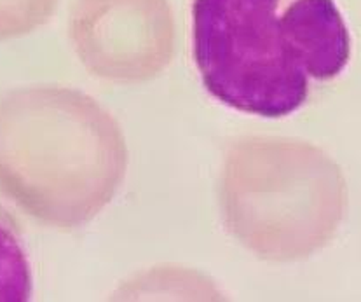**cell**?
I'll return each mask as SVG.
<instances>
[{"label": "cell", "mask_w": 361, "mask_h": 302, "mask_svg": "<svg viewBox=\"0 0 361 302\" xmlns=\"http://www.w3.org/2000/svg\"><path fill=\"white\" fill-rule=\"evenodd\" d=\"M286 2L194 0V61L213 98L264 119L304 105L309 77L290 40Z\"/></svg>", "instance_id": "obj_1"}, {"label": "cell", "mask_w": 361, "mask_h": 302, "mask_svg": "<svg viewBox=\"0 0 361 302\" xmlns=\"http://www.w3.org/2000/svg\"><path fill=\"white\" fill-rule=\"evenodd\" d=\"M286 21L293 51L307 77L331 80L348 68L353 40L337 0H288Z\"/></svg>", "instance_id": "obj_2"}, {"label": "cell", "mask_w": 361, "mask_h": 302, "mask_svg": "<svg viewBox=\"0 0 361 302\" xmlns=\"http://www.w3.org/2000/svg\"><path fill=\"white\" fill-rule=\"evenodd\" d=\"M30 260L14 220L0 208V302H23L32 297Z\"/></svg>", "instance_id": "obj_3"}]
</instances>
